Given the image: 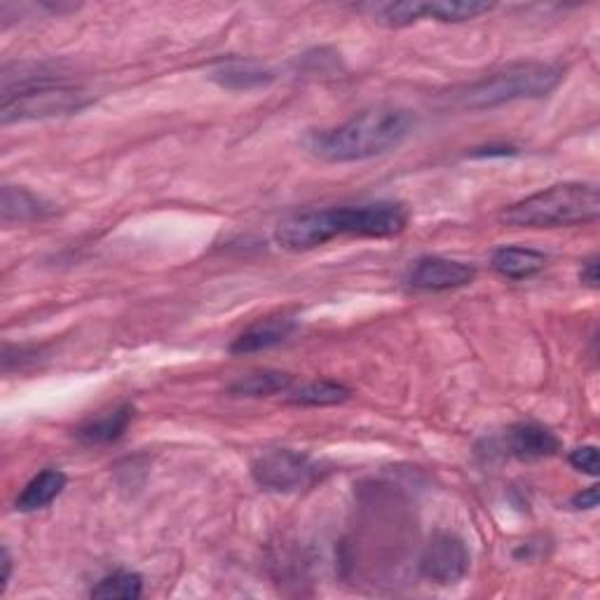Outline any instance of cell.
<instances>
[{"label": "cell", "mask_w": 600, "mask_h": 600, "mask_svg": "<svg viewBox=\"0 0 600 600\" xmlns=\"http://www.w3.org/2000/svg\"><path fill=\"white\" fill-rule=\"evenodd\" d=\"M408 223L406 206L399 202H368L330 210L303 212L277 225L275 240L286 252H309L343 237H395Z\"/></svg>", "instance_id": "6da1fadb"}, {"label": "cell", "mask_w": 600, "mask_h": 600, "mask_svg": "<svg viewBox=\"0 0 600 600\" xmlns=\"http://www.w3.org/2000/svg\"><path fill=\"white\" fill-rule=\"evenodd\" d=\"M416 128V115L397 106H376L345 120L330 130L305 136V149L322 162H364L399 149Z\"/></svg>", "instance_id": "7a4b0ae2"}, {"label": "cell", "mask_w": 600, "mask_h": 600, "mask_svg": "<svg viewBox=\"0 0 600 600\" xmlns=\"http://www.w3.org/2000/svg\"><path fill=\"white\" fill-rule=\"evenodd\" d=\"M566 69L549 61H523L502 71H495L469 85L455 88L446 94L452 109L488 111L519 99H540L561 85Z\"/></svg>", "instance_id": "3957f363"}, {"label": "cell", "mask_w": 600, "mask_h": 600, "mask_svg": "<svg viewBox=\"0 0 600 600\" xmlns=\"http://www.w3.org/2000/svg\"><path fill=\"white\" fill-rule=\"evenodd\" d=\"M598 216L600 193L596 183H556L507 206L500 218L511 227H570L593 223Z\"/></svg>", "instance_id": "277c9868"}, {"label": "cell", "mask_w": 600, "mask_h": 600, "mask_svg": "<svg viewBox=\"0 0 600 600\" xmlns=\"http://www.w3.org/2000/svg\"><path fill=\"white\" fill-rule=\"evenodd\" d=\"M90 103L92 96H88L80 88L64 85V82H50V85L19 90L3 96V103H0V122L12 125V122L71 115L88 109Z\"/></svg>", "instance_id": "5b68a950"}, {"label": "cell", "mask_w": 600, "mask_h": 600, "mask_svg": "<svg viewBox=\"0 0 600 600\" xmlns=\"http://www.w3.org/2000/svg\"><path fill=\"white\" fill-rule=\"evenodd\" d=\"M252 476L265 490L296 492L317 484L322 467L305 452L292 448H275L258 455L252 462Z\"/></svg>", "instance_id": "8992f818"}, {"label": "cell", "mask_w": 600, "mask_h": 600, "mask_svg": "<svg viewBox=\"0 0 600 600\" xmlns=\"http://www.w3.org/2000/svg\"><path fill=\"white\" fill-rule=\"evenodd\" d=\"M469 570V551L458 535L437 532L420 556V574L434 584H455Z\"/></svg>", "instance_id": "52a82bcc"}, {"label": "cell", "mask_w": 600, "mask_h": 600, "mask_svg": "<svg viewBox=\"0 0 600 600\" xmlns=\"http://www.w3.org/2000/svg\"><path fill=\"white\" fill-rule=\"evenodd\" d=\"M476 277V267L462 261L423 256L408 267V284L420 292H450L471 284Z\"/></svg>", "instance_id": "ba28073f"}, {"label": "cell", "mask_w": 600, "mask_h": 600, "mask_svg": "<svg viewBox=\"0 0 600 600\" xmlns=\"http://www.w3.org/2000/svg\"><path fill=\"white\" fill-rule=\"evenodd\" d=\"M296 328H298V319L292 315H273V317L258 319L233 340L231 352L237 357L256 355V352H265L286 343L294 336Z\"/></svg>", "instance_id": "9c48e42d"}, {"label": "cell", "mask_w": 600, "mask_h": 600, "mask_svg": "<svg viewBox=\"0 0 600 600\" xmlns=\"http://www.w3.org/2000/svg\"><path fill=\"white\" fill-rule=\"evenodd\" d=\"M507 446L513 458L523 462L545 460L561 450L556 434L540 423H516L507 431Z\"/></svg>", "instance_id": "30bf717a"}, {"label": "cell", "mask_w": 600, "mask_h": 600, "mask_svg": "<svg viewBox=\"0 0 600 600\" xmlns=\"http://www.w3.org/2000/svg\"><path fill=\"white\" fill-rule=\"evenodd\" d=\"M210 78L223 90L233 92H252L267 88L275 80V73L258 64V61H244V59H227L216 64L210 71Z\"/></svg>", "instance_id": "8fae6325"}, {"label": "cell", "mask_w": 600, "mask_h": 600, "mask_svg": "<svg viewBox=\"0 0 600 600\" xmlns=\"http://www.w3.org/2000/svg\"><path fill=\"white\" fill-rule=\"evenodd\" d=\"M134 420V406L132 404H120L111 410H103L101 416L90 418L82 423L73 434L80 444L85 446H103L118 441L122 434L128 431L130 423Z\"/></svg>", "instance_id": "7c38bea8"}, {"label": "cell", "mask_w": 600, "mask_h": 600, "mask_svg": "<svg viewBox=\"0 0 600 600\" xmlns=\"http://www.w3.org/2000/svg\"><path fill=\"white\" fill-rule=\"evenodd\" d=\"M67 484H69V479L61 469H54V467L43 469V471L33 476V479L24 486L22 492H19L14 509L24 511V513L45 509L59 498L61 492H64Z\"/></svg>", "instance_id": "4fadbf2b"}, {"label": "cell", "mask_w": 600, "mask_h": 600, "mask_svg": "<svg viewBox=\"0 0 600 600\" xmlns=\"http://www.w3.org/2000/svg\"><path fill=\"white\" fill-rule=\"evenodd\" d=\"M0 214L3 223H31L52 214V206L19 185H3V197H0Z\"/></svg>", "instance_id": "5bb4252c"}, {"label": "cell", "mask_w": 600, "mask_h": 600, "mask_svg": "<svg viewBox=\"0 0 600 600\" xmlns=\"http://www.w3.org/2000/svg\"><path fill=\"white\" fill-rule=\"evenodd\" d=\"M492 271L507 279H528L545 271L547 256L526 246H502L492 254Z\"/></svg>", "instance_id": "9a60e30c"}, {"label": "cell", "mask_w": 600, "mask_h": 600, "mask_svg": "<svg viewBox=\"0 0 600 600\" xmlns=\"http://www.w3.org/2000/svg\"><path fill=\"white\" fill-rule=\"evenodd\" d=\"M288 389H292V376L284 374V370H254V374H246L227 387V395L240 399H258L282 395Z\"/></svg>", "instance_id": "2e32d148"}, {"label": "cell", "mask_w": 600, "mask_h": 600, "mask_svg": "<svg viewBox=\"0 0 600 600\" xmlns=\"http://www.w3.org/2000/svg\"><path fill=\"white\" fill-rule=\"evenodd\" d=\"M352 397V389L336 380L305 383L288 391V404L294 406H338Z\"/></svg>", "instance_id": "e0dca14e"}, {"label": "cell", "mask_w": 600, "mask_h": 600, "mask_svg": "<svg viewBox=\"0 0 600 600\" xmlns=\"http://www.w3.org/2000/svg\"><path fill=\"white\" fill-rule=\"evenodd\" d=\"M143 593V577L139 572L118 570L106 574L92 587L90 596L101 600H134Z\"/></svg>", "instance_id": "ac0fdd59"}, {"label": "cell", "mask_w": 600, "mask_h": 600, "mask_svg": "<svg viewBox=\"0 0 600 600\" xmlns=\"http://www.w3.org/2000/svg\"><path fill=\"white\" fill-rule=\"evenodd\" d=\"M490 10V3H476V0H431V3H425V17L446 24L469 22V19L488 14Z\"/></svg>", "instance_id": "d6986e66"}, {"label": "cell", "mask_w": 600, "mask_h": 600, "mask_svg": "<svg viewBox=\"0 0 600 600\" xmlns=\"http://www.w3.org/2000/svg\"><path fill=\"white\" fill-rule=\"evenodd\" d=\"M364 10L374 17V22L387 29H406L420 22V19H427L425 3H418V0H413V3H374Z\"/></svg>", "instance_id": "ffe728a7"}, {"label": "cell", "mask_w": 600, "mask_h": 600, "mask_svg": "<svg viewBox=\"0 0 600 600\" xmlns=\"http://www.w3.org/2000/svg\"><path fill=\"white\" fill-rule=\"evenodd\" d=\"M568 460L577 471H584L589 476L598 474V448L593 444L572 448L570 455H568Z\"/></svg>", "instance_id": "44dd1931"}, {"label": "cell", "mask_w": 600, "mask_h": 600, "mask_svg": "<svg viewBox=\"0 0 600 600\" xmlns=\"http://www.w3.org/2000/svg\"><path fill=\"white\" fill-rule=\"evenodd\" d=\"M579 282H582L587 288H598V284H600L598 256H591L582 263V271H579Z\"/></svg>", "instance_id": "7402d4cb"}, {"label": "cell", "mask_w": 600, "mask_h": 600, "mask_svg": "<svg viewBox=\"0 0 600 600\" xmlns=\"http://www.w3.org/2000/svg\"><path fill=\"white\" fill-rule=\"evenodd\" d=\"M570 505H572L574 509H584V511L596 509V507H598V488H596V486H589V488H584L582 492H577L574 498L570 500Z\"/></svg>", "instance_id": "603a6c76"}, {"label": "cell", "mask_w": 600, "mask_h": 600, "mask_svg": "<svg viewBox=\"0 0 600 600\" xmlns=\"http://www.w3.org/2000/svg\"><path fill=\"white\" fill-rule=\"evenodd\" d=\"M10 574H12V558H10V551L3 549V587H0V591L6 593L8 584H10Z\"/></svg>", "instance_id": "cb8c5ba5"}]
</instances>
